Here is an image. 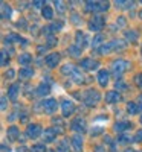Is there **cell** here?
I'll return each mask as SVG.
<instances>
[{
    "label": "cell",
    "mask_w": 142,
    "mask_h": 152,
    "mask_svg": "<svg viewBox=\"0 0 142 152\" xmlns=\"http://www.w3.org/2000/svg\"><path fill=\"white\" fill-rule=\"evenodd\" d=\"M99 99H101V94H99L96 90H93V88L86 90V91L83 93V102H84L86 105H89V107L96 105Z\"/></svg>",
    "instance_id": "obj_1"
},
{
    "label": "cell",
    "mask_w": 142,
    "mask_h": 152,
    "mask_svg": "<svg viewBox=\"0 0 142 152\" xmlns=\"http://www.w3.org/2000/svg\"><path fill=\"white\" fill-rule=\"evenodd\" d=\"M106 24V17L101 15V14H95L92 18L89 20V29L90 31H95V32H99Z\"/></svg>",
    "instance_id": "obj_2"
},
{
    "label": "cell",
    "mask_w": 142,
    "mask_h": 152,
    "mask_svg": "<svg viewBox=\"0 0 142 152\" xmlns=\"http://www.w3.org/2000/svg\"><path fill=\"white\" fill-rule=\"evenodd\" d=\"M128 69H130V64L124 59H116V61L112 62V72H113V75L116 76V78H121V75Z\"/></svg>",
    "instance_id": "obj_3"
},
{
    "label": "cell",
    "mask_w": 142,
    "mask_h": 152,
    "mask_svg": "<svg viewBox=\"0 0 142 152\" xmlns=\"http://www.w3.org/2000/svg\"><path fill=\"white\" fill-rule=\"evenodd\" d=\"M61 113L64 117H69L72 116V114L75 113V104L72 102L70 99H64L61 102Z\"/></svg>",
    "instance_id": "obj_4"
},
{
    "label": "cell",
    "mask_w": 142,
    "mask_h": 152,
    "mask_svg": "<svg viewBox=\"0 0 142 152\" xmlns=\"http://www.w3.org/2000/svg\"><path fill=\"white\" fill-rule=\"evenodd\" d=\"M41 107H43V111L46 114H52V113L57 111L58 102H57V99H46L41 102Z\"/></svg>",
    "instance_id": "obj_5"
},
{
    "label": "cell",
    "mask_w": 142,
    "mask_h": 152,
    "mask_svg": "<svg viewBox=\"0 0 142 152\" xmlns=\"http://www.w3.org/2000/svg\"><path fill=\"white\" fill-rule=\"evenodd\" d=\"M41 134V126L40 125H37V123H29L28 125V128H26V135L28 138H38Z\"/></svg>",
    "instance_id": "obj_6"
},
{
    "label": "cell",
    "mask_w": 142,
    "mask_h": 152,
    "mask_svg": "<svg viewBox=\"0 0 142 152\" xmlns=\"http://www.w3.org/2000/svg\"><path fill=\"white\" fill-rule=\"evenodd\" d=\"M70 129L75 131V132H78V134L84 132V131H86V120L81 119V117H76V119L70 123Z\"/></svg>",
    "instance_id": "obj_7"
},
{
    "label": "cell",
    "mask_w": 142,
    "mask_h": 152,
    "mask_svg": "<svg viewBox=\"0 0 142 152\" xmlns=\"http://www.w3.org/2000/svg\"><path fill=\"white\" fill-rule=\"evenodd\" d=\"M58 132H63V129H60V128H58V129H57V128H47V129H44V134H43L44 137H43V140L47 142V143L54 142Z\"/></svg>",
    "instance_id": "obj_8"
},
{
    "label": "cell",
    "mask_w": 142,
    "mask_h": 152,
    "mask_svg": "<svg viewBox=\"0 0 142 152\" xmlns=\"http://www.w3.org/2000/svg\"><path fill=\"white\" fill-rule=\"evenodd\" d=\"M44 62H46V66H47V67H50V69L57 67V64L60 62V53H57V52L49 53V55L44 58Z\"/></svg>",
    "instance_id": "obj_9"
},
{
    "label": "cell",
    "mask_w": 142,
    "mask_h": 152,
    "mask_svg": "<svg viewBox=\"0 0 142 152\" xmlns=\"http://www.w3.org/2000/svg\"><path fill=\"white\" fill-rule=\"evenodd\" d=\"M80 64H81V69H84V70H93L99 66V62L92 58H84V59H81Z\"/></svg>",
    "instance_id": "obj_10"
},
{
    "label": "cell",
    "mask_w": 142,
    "mask_h": 152,
    "mask_svg": "<svg viewBox=\"0 0 142 152\" xmlns=\"http://www.w3.org/2000/svg\"><path fill=\"white\" fill-rule=\"evenodd\" d=\"M70 143H72V148H73L76 152H81V151H83V137H81L80 134L72 135Z\"/></svg>",
    "instance_id": "obj_11"
},
{
    "label": "cell",
    "mask_w": 142,
    "mask_h": 152,
    "mask_svg": "<svg viewBox=\"0 0 142 152\" xmlns=\"http://www.w3.org/2000/svg\"><path fill=\"white\" fill-rule=\"evenodd\" d=\"M96 78H98V82H99L101 87H106V85L109 84V78H110V76H109V72H107L106 69H101V70L98 72Z\"/></svg>",
    "instance_id": "obj_12"
},
{
    "label": "cell",
    "mask_w": 142,
    "mask_h": 152,
    "mask_svg": "<svg viewBox=\"0 0 142 152\" xmlns=\"http://www.w3.org/2000/svg\"><path fill=\"white\" fill-rule=\"evenodd\" d=\"M6 137L9 138V140H17V138L20 137V131L16 125H12L9 126V128L6 129Z\"/></svg>",
    "instance_id": "obj_13"
},
{
    "label": "cell",
    "mask_w": 142,
    "mask_h": 152,
    "mask_svg": "<svg viewBox=\"0 0 142 152\" xmlns=\"http://www.w3.org/2000/svg\"><path fill=\"white\" fill-rule=\"evenodd\" d=\"M75 37H76V44H75V46L80 47V49H83V47L87 44V40H89V38H87L81 31H76V35H75Z\"/></svg>",
    "instance_id": "obj_14"
},
{
    "label": "cell",
    "mask_w": 142,
    "mask_h": 152,
    "mask_svg": "<svg viewBox=\"0 0 142 152\" xmlns=\"http://www.w3.org/2000/svg\"><path fill=\"white\" fill-rule=\"evenodd\" d=\"M119 100H121V94L118 91H107L106 93V102L115 104V102H119Z\"/></svg>",
    "instance_id": "obj_15"
},
{
    "label": "cell",
    "mask_w": 142,
    "mask_h": 152,
    "mask_svg": "<svg viewBox=\"0 0 142 152\" xmlns=\"http://www.w3.org/2000/svg\"><path fill=\"white\" fill-rule=\"evenodd\" d=\"M18 91H20V85L18 84H14L8 88V97L11 100H17V96H18Z\"/></svg>",
    "instance_id": "obj_16"
},
{
    "label": "cell",
    "mask_w": 142,
    "mask_h": 152,
    "mask_svg": "<svg viewBox=\"0 0 142 152\" xmlns=\"http://www.w3.org/2000/svg\"><path fill=\"white\" fill-rule=\"evenodd\" d=\"M70 78L75 81V84H78V85H81V84H84V82H86V78H84V75L80 72V69H75V72L72 73Z\"/></svg>",
    "instance_id": "obj_17"
},
{
    "label": "cell",
    "mask_w": 142,
    "mask_h": 152,
    "mask_svg": "<svg viewBox=\"0 0 142 152\" xmlns=\"http://www.w3.org/2000/svg\"><path fill=\"white\" fill-rule=\"evenodd\" d=\"M11 41H18V43H23V44H28V41H24V38H21L17 34H8L5 37V43H11Z\"/></svg>",
    "instance_id": "obj_18"
},
{
    "label": "cell",
    "mask_w": 142,
    "mask_h": 152,
    "mask_svg": "<svg viewBox=\"0 0 142 152\" xmlns=\"http://www.w3.org/2000/svg\"><path fill=\"white\" fill-rule=\"evenodd\" d=\"M132 128V123L130 122H116L115 123V131L116 132H122V131H127Z\"/></svg>",
    "instance_id": "obj_19"
},
{
    "label": "cell",
    "mask_w": 142,
    "mask_h": 152,
    "mask_svg": "<svg viewBox=\"0 0 142 152\" xmlns=\"http://www.w3.org/2000/svg\"><path fill=\"white\" fill-rule=\"evenodd\" d=\"M86 11L87 12H95L99 14V2H86Z\"/></svg>",
    "instance_id": "obj_20"
},
{
    "label": "cell",
    "mask_w": 142,
    "mask_h": 152,
    "mask_svg": "<svg viewBox=\"0 0 142 152\" xmlns=\"http://www.w3.org/2000/svg\"><path fill=\"white\" fill-rule=\"evenodd\" d=\"M55 152H70V149H69V140H67V138H63V140L57 145Z\"/></svg>",
    "instance_id": "obj_21"
},
{
    "label": "cell",
    "mask_w": 142,
    "mask_h": 152,
    "mask_svg": "<svg viewBox=\"0 0 142 152\" xmlns=\"http://www.w3.org/2000/svg\"><path fill=\"white\" fill-rule=\"evenodd\" d=\"M31 61H32V55L28 53V52H23V53L18 56V62H20L21 66H28V64H31Z\"/></svg>",
    "instance_id": "obj_22"
},
{
    "label": "cell",
    "mask_w": 142,
    "mask_h": 152,
    "mask_svg": "<svg viewBox=\"0 0 142 152\" xmlns=\"http://www.w3.org/2000/svg\"><path fill=\"white\" fill-rule=\"evenodd\" d=\"M110 44H112V49L113 50H124L127 47V44H125L124 40H112Z\"/></svg>",
    "instance_id": "obj_23"
},
{
    "label": "cell",
    "mask_w": 142,
    "mask_h": 152,
    "mask_svg": "<svg viewBox=\"0 0 142 152\" xmlns=\"http://www.w3.org/2000/svg\"><path fill=\"white\" fill-rule=\"evenodd\" d=\"M41 14H43V18L52 20V18H54V9L50 8L49 5H44V8L41 9Z\"/></svg>",
    "instance_id": "obj_24"
},
{
    "label": "cell",
    "mask_w": 142,
    "mask_h": 152,
    "mask_svg": "<svg viewBox=\"0 0 142 152\" xmlns=\"http://www.w3.org/2000/svg\"><path fill=\"white\" fill-rule=\"evenodd\" d=\"M32 76H34V70L32 69H29V67L20 69V78L21 79H31Z\"/></svg>",
    "instance_id": "obj_25"
},
{
    "label": "cell",
    "mask_w": 142,
    "mask_h": 152,
    "mask_svg": "<svg viewBox=\"0 0 142 152\" xmlns=\"http://www.w3.org/2000/svg\"><path fill=\"white\" fill-rule=\"evenodd\" d=\"M11 15H12V9H11V6H9L8 3L2 2V17L6 20V18H11Z\"/></svg>",
    "instance_id": "obj_26"
},
{
    "label": "cell",
    "mask_w": 142,
    "mask_h": 152,
    "mask_svg": "<svg viewBox=\"0 0 142 152\" xmlns=\"http://www.w3.org/2000/svg\"><path fill=\"white\" fill-rule=\"evenodd\" d=\"M49 91H50V88H49V85L47 84H41V85H38L37 87V96H46V94H49Z\"/></svg>",
    "instance_id": "obj_27"
},
{
    "label": "cell",
    "mask_w": 142,
    "mask_h": 152,
    "mask_svg": "<svg viewBox=\"0 0 142 152\" xmlns=\"http://www.w3.org/2000/svg\"><path fill=\"white\" fill-rule=\"evenodd\" d=\"M75 66H72V64H66V66H63L61 67V73L63 75H67V76H72V73L75 72Z\"/></svg>",
    "instance_id": "obj_28"
},
{
    "label": "cell",
    "mask_w": 142,
    "mask_h": 152,
    "mask_svg": "<svg viewBox=\"0 0 142 152\" xmlns=\"http://www.w3.org/2000/svg\"><path fill=\"white\" fill-rule=\"evenodd\" d=\"M127 111H128V114H132V116L138 114V113H139L138 104H135V102H128V104H127Z\"/></svg>",
    "instance_id": "obj_29"
},
{
    "label": "cell",
    "mask_w": 142,
    "mask_h": 152,
    "mask_svg": "<svg viewBox=\"0 0 142 152\" xmlns=\"http://www.w3.org/2000/svg\"><path fill=\"white\" fill-rule=\"evenodd\" d=\"M125 38H127L128 41H136V40H138V32L133 31V29L125 31Z\"/></svg>",
    "instance_id": "obj_30"
},
{
    "label": "cell",
    "mask_w": 142,
    "mask_h": 152,
    "mask_svg": "<svg viewBox=\"0 0 142 152\" xmlns=\"http://www.w3.org/2000/svg\"><path fill=\"white\" fill-rule=\"evenodd\" d=\"M63 26H64V21L58 20V21H54L49 28H50V31H52V32H57V31H61V29H63Z\"/></svg>",
    "instance_id": "obj_31"
},
{
    "label": "cell",
    "mask_w": 142,
    "mask_h": 152,
    "mask_svg": "<svg viewBox=\"0 0 142 152\" xmlns=\"http://www.w3.org/2000/svg\"><path fill=\"white\" fill-rule=\"evenodd\" d=\"M31 149H32V152H47L44 143H37V145H34Z\"/></svg>",
    "instance_id": "obj_32"
},
{
    "label": "cell",
    "mask_w": 142,
    "mask_h": 152,
    "mask_svg": "<svg viewBox=\"0 0 142 152\" xmlns=\"http://www.w3.org/2000/svg\"><path fill=\"white\" fill-rule=\"evenodd\" d=\"M81 50H83V49L76 47V46H70V47H69V53H70L72 56L76 58V56H80V55H81Z\"/></svg>",
    "instance_id": "obj_33"
},
{
    "label": "cell",
    "mask_w": 142,
    "mask_h": 152,
    "mask_svg": "<svg viewBox=\"0 0 142 152\" xmlns=\"http://www.w3.org/2000/svg\"><path fill=\"white\" fill-rule=\"evenodd\" d=\"M102 40H104V37H102L101 34H99V35H96V37L93 38V41H92V46H93V47H98L99 44L102 46Z\"/></svg>",
    "instance_id": "obj_34"
},
{
    "label": "cell",
    "mask_w": 142,
    "mask_h": 152,
    "mask_svg": "<svg viewBox=\"0 0 142 152\" xmlns=\"http://www.w3.org/2000/svg\"><path fill=\"white\" fill-rule=\"evenodd\" d=\"M47 47H52V46H55L57 44V40H55V37L54 35H47Z\"/></svg>",
    "instance_id": "obj_35"
},
{
    "label": "cell",
    "mask_w": 142,
    "mask_h": 152,
    "mask_svg": "<svg viewBox=\"0 0 142 152\" xmlns=\"http://www.w3.org/2000/svg\"><path fill=\"white\" fill-rule=\"evenodd\" d=\"M116 140H118V143H127V142H132V138L128 135H119Z\"/></svg>",
    "instance_id": "obj_36"
},
{
    "label": "cell",
    "mask_w": 142,
    "mask_h": 152,
    "mask_svg": "<svg viewBox=\"0 0 142 152\" xmlns=\"http://www.w3.org/2000/svg\"><path fill=\"white\" fill-rule=\"evenodd\" d=\"M14 76H16V70H12V69L6 70V73H5V78L6 79H14Z\"/></svg>",
    "instance_id": "obj_37"
},
{
    "label": "cell",
    "mask_w": 142,
    "mask_h": 152,
    "mask_svg": "<svg viewBox=\"0 0 142 152\" xmlns=\"http://www.w3.org/2000/svg\"><path fill=\"white\" fill-rule=\"evenodd\" d=\"M109 8H110L109 2H99V12H104V11H107Z\"/></svg>",
    "instance_id": "obj_38"
},
{
    "label": "cell",
    "mask_w": 142,
    "mask_h": 152,
    "mask_svg": "<svg viewBox=\"0 0 142 152\" xmlns=\"http://www.w3.org/2000/svg\"><path fill=\"white\" fill-rule=\"evenodd\" d=\"M135 84H136L139 88H142V73H139V75L135 76Z\"/></svg>",
    "instance_id": "obj_39"
},
{
    "label": "cell",
    "mask_w": 142,
    "mask_h": 152,
    "mask_svg": "<svg viewBox=\"0 0 142 152\" xmlns=\"http://www.w3.org/2000/svg\"><path fill=\"white\" fill-rule=\"evenodd\" d=\"M115 87L118 88V90H127V85H125V84H124V82H122L121 79H119V81H116Z\"/></svg>",
    "instance_id": "obj_40"
},
{
    "label": "cell",
    "mask_w": 142,
    "mask_h": 152,
    "mask_svg": "<svg viewBox=\"0 0 142 152\" xmlns=\"http://www.w3.org/2000/svg\"><path fill=\"white\" fill-rule=\"evenodd\" d=\"M8 61H9V58L6 56V52L3 50V52H2V66H3V67L8 66Z\"/></svg>",
    "instance_id": "obj_41"
},
{
    "label": "cell",
    "mask_w": 142,
    "mask_h": 152,
    "mask_svg": "<svg viewBox=\"0 0 142 152\" xmlns=\"http://www.w3.org/2000/svg\"><path fill=\"white\" fill-rule=\"evenodd\" d=\"M116 23H118V26H121V28H125V24H127V20H125L124 17H119L118 20H116Z\"/></svg>",
    "instance_id": "obj_42"
},
{
    "label": "cell",
    "mask_w": 142,
    "mask_h": 152,
    "mask_svg": "<svg viewBox=\"0 0 142 152\" xmlns=\"http://www.w3.org/2000/svg\"><path fill=\"white\" fill-rule=\"evenodd\" d=\"M55 3V8L58 9V12H64V3L63 2H54Z\"/></svg>",
    "instance_id": "obj_43"
},
{
    "label": "cell",
    "mask_w": 142,
    "mask_h": 152,
    "mask_svg": "<svg viewBox=\"0 0 142 152\" xmlns=\"http://www.w3.org/2000/svg\"><path fill=\"white\" fill-rule=\"evenodd\" d=\"M135 142L142 143V129H139V131L136 132V135H135Z\"/></svg>",
    "instance_id": "obj_44"
},
{
    "label": "cell",
    "mask_w": 142,
    "mask_h": 152,
    "mask_svg": "<svg viewBox=\"0 0 142 152\" xmlns=\"http://www.w3.org/2000/svg\"><path fill=\"white\" fill-rule=\"evenodd\" d=\"M138 108H139V111H142V94L138 96Z\"/></svg>",
    "instance_id": "obj_45"
},
{
    "label": "cell",
    "mask_w": 142,
    "mask_h": 152,
    "mask_svg": "<svg viewBox=\"0 0 142 152\" xmlns=\"http://www.w3.org/2000/svg\"><path fill=\"white\" fill-rule=\"evenodd\" d=\"M32 3H34V6H35V8H41V9L44 8V6H43V3H44V2H40V0H37V2H32Z\"/></svg>",
    "instance_id": "obj_46"
},
{
    "label": "cell",
    "mask_w": 142,
    "mask_h": 152,
    "mask_svg": "<svg viewBox=\"0 0 142 152\" xmlns=\"http://www.w3.org/2000/svg\"><path fill=\"white\" fill-rule=\"evenodd\" d=\"M2 110H3V111L6 110V96L2 97Z\"/></svg>",
    "instance_id": "obj_47"
},
{
    "label": "cell",
    "mask_w": 142,
    "mask_h": 152,
    "mask_svg": "<svg viewBox=\"0 0 142 152\" xmlns=\"http://www.w3.org/2000/svg\"><path fill=\"white\" fill-rule=\"evenodd\" d=\"M46 49H47V46H38V47H37L38 53H43V50H46Z\"/></svg>",
    "instance_id": "obj_48"
},
{
    "label": "cell",
    "mask_w": 142,
    "mask_h": 152,
    "mask_svg": "<svg viewBox=\"0 0 142 152\" xmlns=\"http://www.w3.org/2000/svg\"><path fill=\"white\" fill-rule=\"evenodd\" d=\"M98 132H102V128H95V129H92V135H96Z\"/></svg>",
    "instance_id": "obj_49"
},
{
    "label": "cell",
    "mask_w": 142,
    "mask_h": 152,
    "mask_svg": "<svg viewBox=\"0 0 142 152\" xmlns=\"http://www.w3.org/2000/svg\"><path fill=\"white\" fill-rule=\"evenodd\" d=\"M2 151H3V152H11V148H9V146L6 148V145L3 143V145H2Z\"/></svg>",
    "instance_id": "obj_50"
},
{
    "label": "cell",
    "mask_w": 142,
    "mask_h": 152,
    "mask_svg": "<svg viewBox=\"0 0 142 152\" xmlns=\"http://www.w3.org/2000/svg\"><path fill=\"white\" fill-rule=\"evenodd\" d=\"M95 152H107L104 148H101V146H96V149H95Z\"/></svg>",
    "instance_id": "obj_51"
},
{
    "label": "cell",
    "mask_w": 142,
    "mask_h": 152,
    "mask_svg": "<svg viewBox=\"0 0 142 152\" xmlns=\"http://www.w3.org/2000/svg\"><path fill=\"white\" fill-rule=\"evenodd\" d=\"M17 152H26V148H24V146H20V148H17Z\"/></svg>",
    "instance_id": "obj_52"
},
{
    "label": "cell",
    "mask_w": 142,
    "mask_h": 152,
    "mask_svg": "<svg viewBox=\"0 0 142 152\" xmlns=\"http://www.w3.org/2000/svg\"><path fill=\"white\" fill-rule=\"evenodd\" d=\"M125 152H138V151H135V149H125Z\"/></svg>",
    "instance_id": "obj_53"
},
{
    "label": "cell",
    "mask_w": 142,
    "mask_h": 152,
    "mask_svg": "<svg viewBox=\"0 0 142 152\" xmlns=\"http://www.w3.org/2000/svg\"><path fill=\"white\" fill-rule=\"evenodd\" d=\"M139 122H141V125H142V116H141V119H139Z\"/></svg>",
    "instance_id": "obj_54"
},
{
    "label": "cell",
    "mask_w": 142,
    "mask_h": 152,
    "mask_svg": "<svg viewBox=\"0 0 142 152\" xmlns=\"http://www.w3.org/2000/svg\"><path fill=\"white\" fill-rule=\"evenodd\" d=\"M139 15H141V18H142V11H141V12H139Z\"/></svg>",
    "instance_id": "obj_55"
},
{
    "label": "cell",
    "mask_w": 142,
    "mask_h": 152,
    "mask_svg": "<svg viewBox=\"0 0 142 152\" xmlns=\"http://www.w3.org/2000/svg\"><path fill=\"white\" fill-rule=\"evenodd\" d=\"M141 55H142V46H141Z\"/></svg>",
    "instance_id": "obj_56"
},
{
    "label": "cell",
    "mask_w": 142,
    "mask_h": 152,
    "mask_svg": "<svg viewBox=\"0 0 142 152\" xmlns=\"http://www.w3.org/2000/svg\"><path fill=\"white\" fill-rule=\"evenodd\" d=\"M141 3H142V2H141Z\"/></svg>",
    "instance_id": "obj_57"
}]
</instances>
